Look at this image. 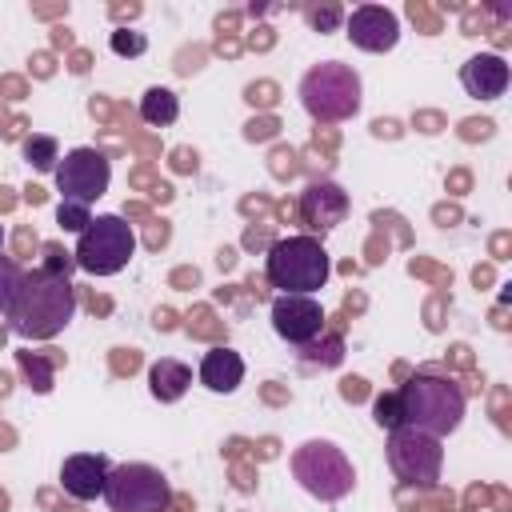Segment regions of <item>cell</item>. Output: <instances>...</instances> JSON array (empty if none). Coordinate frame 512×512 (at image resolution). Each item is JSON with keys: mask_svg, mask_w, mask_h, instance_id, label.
<instances>
[{"mask_svg": "<svg viewBox=\"0 0 512 512\" xmlns=\"http://www.w3.org/2000/svg\"><path fill=\"white\" fill-rule=\"evenodd\" d=\"M348 216V192L332 180H316L300 192V220L312 232H328Z\"/></svg>", "mask_w": 512, "mask_h": 512, "instance_id": "7c38bea8", "label": "cell"}, {"mask_svg": "<svg viewBox=\"0 0 512 512\" xmlns=\"http://www.w3.org/2000/svg\"><path fill=\"white\" fill-rule=\"evenodd\" d=\"M132 252H136V232H132V224H128L124 216H116V212H104V216H96V220L80 232L72 260H76V268L88 272V276H116V272L132 260Z\"/></svg>", "mask_w": 512, "mask_h": 512, "instance_id": "8992f818", "label": "cell"}, {"mask_svg": "<svg viewBox=\"0 0 512 512\" xmlns=\"http://www.w3.org/2000/svg\"><path fill=\"white\" fill-rule=\"evenodd\" d=\"M244 380V356L236 348H208L200 360V384L208 392H236Z\"/></svg>", "mask_w": 512, "mask_h": 512, "instance_id": "9a60e30c", "label": "cell"}, {"mask_svg": "<svg viewBox=\"0 0 512 512\" xmlns=\"http://www.w3.org/2000/svg\"><path fill=\"white\" fill-rule=\"evenodd\" d=\"M188 384H192V368L180 364V360H172V356H160V360L148 368V392H152L160 404L180 400V396L188 392Z\"/></svg>", "mask_w": 512, "mask_h": 512, "instance_id": "2e32d148", "label": "cell"}, {"mask_svg": "<svg viewBox=\"0 0 512 512\" xmlns=\"http://www.w3.org/2000/svg\"><path fill=\"white\" fill-rule=\"evenodd\" d=\"M20 268L8 260V256H0V316H8V308H12V300H16V288H20Z\"/></svg>", "mask_w": 512, "mask_h": 512, "instance_id": "44dd1931", "label": "cell"}, {"mask_svg": "<svg viewBox=\"0 0 512 512\" xmlns=\"http://www.w3.org/2000/svg\"><path fill=\"white\" fill-rule=\"evenodd\" d=\"M360 76L352 64H340V60H324L316 68L304 72L300 80V104L312 120H324V124H336V120H352L360 112Z\"/></svg>", "mask_w": 512, "mask_h": 512, "instance_id": "277c9868", "label": "cell"}, {"mask_svg": "<svg viewBox=\"0 0 512 512\" xmlns=\"http://www.w3.org/2000/svg\"><path fill=\"white\" fill-rule=\"evenodd\" d=\"M108 472H112L108 456H100V452H76V456H68L60 464V484H64V492L72 500H96V496H104Z\"/></svg>", "mask_w": 512, "mask_h": 512, "instance_id": "4fadbf2b", "label": "cell"}, {"mask_svg": "<svg viewBox=\"0 0 512 512\" xmlns=\"http://www.w3.org/2000/svg\"><path fill=\"white\" fill-rule=\"evenodd\" d=\"M56 220H60V228H68V232H84V228L92 224V208H88V204H72V200H60V208H56Z\"/></svg>", "mask_w": 512, "mask_h": 512, "instance_id": "7402d4cb", "label": "cell"}, {"mask_svg": "<svg viewBox=\"0 0 512 512\" xmlns=\"http://www.w3.org/2000/svg\"><path fill=\"white\" fill-rule=\"evenodd\" d=\"M272 328L280 340L308 348L324 332V308L316 296H276L272 300Z\"/></svg>", "mask_w": 512, "mask_h": 512, "instance_id": "30bf717a", "label": "cell"}, {"mask_svg": "<svg viewBox=\"0 0 512 512\" xmlns=\"http://www.w3.org/2000/svg\"><path fill=\"white\" fill-rule=\"evenodd\" d=\"M180 116V100H176V92L172 88H148L144 96H140V120L144 124H152V128H168L172 120Z\"/></svg>", "mask_w": 512, "mask_h": 512, "instance_id": "e0dca14e", "label": "cell"}, {"mask_svg": "<svg viewBox=\"0 0 512 512\" xmlns=\"http://www.w3.org/2000/svg\"><path fill=\"white\" fill-rule=\"evenodd\" d=\"M344 32L356 48L364 52H392L396 40H400V20L392 8H380V4H360L344 16Z\"/></svg>", "mask_w": 512, "mask_h": 512, "instance_id": "8fae6325", "label": "cell"}, {"mask_svg": "<svg viewBox=\"0 0 512 512\" xmlns=\"http://www.w3.org/2000/svg\"><path fill=\"white\" fill-rule=\"evenodd\" d=\"M460 84H464V92L476 96V100H496V96H504V88H508V64H504V56H496V52H476L472 60H464Z\"/></svg>", "mask_w": 512, "mask_h": 512, "instance_id": "5bb4252c", "label": "cell"}, {"mask_svg": "<svg viewBox=\"0 0 512 512\" xmlns=\"http://www.w3.org/2000/svg\"><path fill=\"white\" fill-rule=\"evenodd\" d=\"M340 20H344V12H340L336 4H328V8H308V24L320 28V32H332Z\"/></svg>", "mask_w": 512, "mask_h": 512, "instance_id": "cb8c5ba5", "label": "cell"}, {"mask_svg": "<svg viewBox=\"0 0 512 512\" xmlns=\"http://www.w3.org/2000/svg\"><path fill=\"white\" fill-rule=\"evenodd\" d=\"M76 316V288L68 276L48 272V268H32L20 276L16 300L8 308V328L24 340H52L56 332L68 328V320Z\"/></svg>", "mask_w": 512, "mask_h": 512, "instance_id": "6da1fadb", "label": "cell"}, {"mask_svg": "<svg viewBox=\"0 0 512 512\" xmlns=\"http://www.w3.org/2000/svg\"><path fill=\"white\" fill-rule=\"evenodd\" d=\"M16 364H20L24 380H28L36 392H52V380H56L52 360H44L40 352H16Z\"/></svg>", "mask_w": 512, "mask_h": 512, "instance_id": "d6986e66", "label": "cell"}, {"mask_svg": "<svg viewBox=\"0 0 512 512\" xmlns=\"http://www.w3.org/2000/svg\"><path fill=\"white\" fill-rule=\"evenodd\" d=\"M372 420H376L384 432L400 428V424H404V416H400V396H396V392H380V396L372 400Z\"/></svg>", "mask_w": 512, "mask_h": 512, "instance_id": "ffe728a7", "label": "cell"}, {"mask_svg": "<svg viewBox=\"0 0 512 512\" xmlns=\"http://www.w3.org/2000/svg\"><path fill=\"white\" fill-rule=\"evenodd\" d=\"M52 176H56V188H60L64 200L92 208V200H100V196L108 192L112 164H108V156L96 152V148H72V152L60 156V164H56Z\"/></svg>", "mask_w": 512, "mask_h": 512, "instance_id": "9c48e42d", "label": "cell"}, {"mask_svg": "<svg viewBox=\"0 0 512 512\" xmlns=\"http://www.w3.org/2000/svg\"><path fill=\"white\" fill-rule=\"evenodd\" d=\"M292 476L320 504H336L356 488V468L332 440H304L292 452Z\"/></svg>", "mask_w": 512, "mask_h": 512, "instance_id": "5b68a950", "label": "cell"}, {"mask_svg": "<svg viewBox=\"0 0 512 512\" xmlns=\"http://www.w3.org/2000/svg\"><path fill=\"white\" fill-rule=\"evenodd\" d=\"M108 48H112L116 56H140V52L148 48V36H144V32H128V28H116V32L108 36Z\"/></svg>", "mask_w": 512, "mask_h": 512, "instance_id": "603a6c76", "label": "cell"}, {"mask_svg": "<svg viewBox=\"0 0 512 512\" xmlns=\"http://www.w3.org/2000/svg\"><path fill=\"white\" fill-rule=\"evenodd\" d=\"M264 276L280 296H312L332 276V256L316 236H284L268 248Z\"/></svg>", "mask_w": 512, "mask_h": 512, "instance_id": "3957f363", "label": "cell"}, {"mask_svg": "<svg viewBox=\"0 0 512 512\" xmlns=\"http://www.w3.org/2000/svg\"><path fill=\"white\" fill-rule=\"evenodd\" d=\"M24 160L36 168V172H56L60 164V144L52 136H28L24 140Z\"/></svg>", "mask_w": 512, "mask_h": 512, "instance_id": "ac0fdd59", "label": "cell"}, {"mask_svg": "<svg viewBox=\"0 0 512 512\" xmlns=\"http://www.w3.org/2000/svg\"><path fill=\"white\" fill-rule=\"evenodd\" d=\"M388 468L408 488H436L440 468H444V448L436 436L400 424L388 432Z\"/></svg>", "mask_w": 512, "mask_h": 512, "instance_id": "52a82bcc", "label": "cell"}, {"mask_svg": "<svg viewBox=\"0 0 512 512\" xmlns=\"http://www.w3.org/2000/svg\"><path fill=\"white\" fill-rule=\"evenodd\" d=\"M396 396H400L404 424L408 428H420V432H428L436 440H444L448 432H456L460 420H464V408H468L464 388L452 376H440V372H416V376H408L396 388Z\"/></svg>", "mask_w": 512, "mask_h": 512, "instance_id": "7a4b0ae2", "label": "cell"}, {"mask_svg": "<svg viewBox=\"0 0 512 512\" xmlns=\"http://www.w3.org/2000/svg\"><path fill=\"white\" fill-rule=\"evenodd\" d=\"M104 500L112 512H164L172 504V488L152 464H116L108 472Z\"/></svg>", "mask_w": 512, "mask_h": 512, "instance_id": "ba28073f", "label": "cell"}, {"mask_svg": "<svg viewBox=\"0 0 512 512\" xmlns=\"http://www.w3.org/2000/svg\"><path fill=\"white\" fill-rule=\"evenodd\" d=\"M0 248H4V224H0Z\"/></svg>", "mask_w": 512, "mask_h": 512, "instance_id": "d4e9b609", "label": "cell"}]
</instances>
